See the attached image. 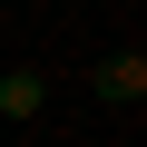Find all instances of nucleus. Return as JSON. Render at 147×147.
Segmentation results:
<instances>
[{
    "label": "nucleus",
    "mask_w": 147,
    "mask_h": 147,
    "mask_svg": "<svg viewBox=\"0 0 147 147\" xmlns=\"http://www.w3.org/2000/svg\"><path fill=\"white\" fill-rule=\"evenodd\" d=\"M88 88H98L108 108H137V98H147V59H137V49H108V59L88 69Z\"/></svg>",
    "instance_id": "1"
},
{
    "label": "nucleus",
    "mask_w": 147,
    "mask_h": 147,
    "mask_svg": "<svg viewBox=\"0 0 147 147\" xmlns=\"http://www.w3.org/2000/svg\"><path fill=\"white\" fill-rule=\"evenodd\" d=\"M39 108H49V79H39V69H30V59H20V69H0V118L30 127Z\"/></svg>",
    "instance_id": "2"
}]
</instances>
